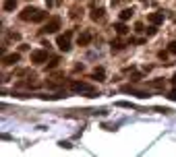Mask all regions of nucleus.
I'll return each mask as SVG.
<instances>
[{
	"mask_svg": "<svg viewBox=\"0 0 176 157\" xmlns=\"http://www.w3.org/2000/svg\"><path fill=\"white\" fill-rule=\"evenodd\" d=\"M70 89H73L75 93H87V95H96V87H91V85L83 83V81H73V83H70Z\"/></svg>",
	"mask_w": 176,
	"mask_h": 157,
	"instance_id": "nucleus-1",
	"label": "nucleus"
},
{
	"mask_svg": "<svg viewBox=\"0 0 176 157\" xmlns=\"http://www.w3.org/2000/svg\"><path fill=\"white\" fill-rule=\"evenodd\" d=\"M58 29H60V19H58V17H52V19L46 23V27L41 29V33H56Z\"/></svg>",
	"mask_w": 176,
	"mask_h": 157,
	"instance_id": "nucleus-2",
	"label": "nucleus"
},
{
	"mask_svg": "<svg viewBox=\"0 0 176 157\" xmlns=\"http://www.w3.org/2000/svg\"><path fill=\"white\" fill-rule=\"evenodd\" d=\"M56 46H58L62 52H69V50H70V31H66L64 35H58V39H56Z\"/></svg>",
	"mask_w": 176,
	"mask_h": 157,
	"instance_id": "nucleus-3",
	"label": "nucleus"
},
{
	"mask_svg": "<svg viewBox=\"0 0 176 157\" xmlns=\"http://www.w3.org/2000/svg\"><path fill=\"white\" fill-rule=\"evenodd\" d=\"M46 60H48V52H46V50H35V52H31V62L33 64H44Z\"/></svg>",
	"mask_w": 176,
	"mask_h": 157,
	"instance_id": "nucleus-4",
	"label": "nucleus"
},
{
	"mask_svg": "<svg viewBox=\"0 0 176 157\" xmlns=\"http://www.w3.org/2000/svg\"><path fill=\"white\" fill-rule=\"evenodd\" d=\"M37 13H40V10H37V8H33V6H25V8H23V13H21L19 17H21L23 21H35Z\"/></svg>",
	"mask_w": 176,
	"mask_h": 157,
	"instance_id": "nucleus-5",
	"label": "nucleus"
},
{
	"mask_svg": "<svg viewBox=\"0 0 176 157\" xmlns=\"http://www.w3.org/2000/svg\"><path fill=\"white\" fill-rule=\"evenodd\" d=\"M122 91H124V93H131V95H137V97H141V99H147V97H149V93H147V91L135 89V87H131V85H124V87H122Z\"/></svg>",
	"mask_w": 176,
	"mask_h": 157,
	"instance_id": "nucleus-6",
	"label": "nucleus"
},
{
	"mask_svg": "<svg viewBox=\"0 0 176 157\" xmlns=\"http://www.w3.org/2000/svg\"><path fill=\"white\" fill-rule=\"evenodd\" d=\"M91 39H93V37H91L89 31H83V33H79V37H77V44H79V46H89Z\"/></svg>",
	"mask_w": 176,
	"mask_h": 157,
	"instance_id": "nucleus-7",
	"label": "nucleus"
},
{
	"mask_svg": "<svg viewBox=\"0 0 176 157\" xmlns=\"http://www.w3.org/2000/svg\"><path fill=\"white\" fill-rule=\"evenodd\" d=\"M21 60V56L19 54H6L4 58H2V62L6 64V66H13V64H17Z\"/></svg>",
	"mask_w": 176,
	"mask_h": 157,
	"instance_id": "nucleus-8",
	"label": "nucleus"
},
{
	"mask_svg": "<svg viewBox=\"0 0 176 157\" xmlns=\"http://www.w3.org/2000/svg\"><path fill=\"white\" fill-rule=\"evenodd\" d=\"M149 23H151V25L164 23V13H151V15H149Z\"/></svg>",
	"mask_w": 176,
	"mask_h": 157,
	"instance_id": "nucleus-9",
	"label": "nucleus"
},
{
	"mask_svg": "<svg viewBox=\"0 0 176 157\" xmlns=\"http://www.w3.org/2000/svg\"><path fill=\"white\" fill-rule=\"evenodd\" d=\"M93 77H96L97 81H106V70L102 68V66H97V68L93 70Z\"/></svg>",
	"mask_w": 176,
	"mask_h": 157,
	"instance_id": "nucleus-10",
	"label": "nucleus"
},
{
	"mask_svg": "<svg viewBox=\"0 0 176 157\" xmlns=\"http://www.w3.org/2000/svg\"><path fill=\"white\" fill-rule=\"evenodd\" d=\"M147 85L153 89H162L164 87V78H153V81H147Z\"/></svg>",
	"mask_w": 176,
	"mask_h": 157,
	"instance_id": "nucleus-11",
	"label": "nucleus"
},
{
	"mask_svg": "<svg viewBox=\"0 0 176 157\" xmlns=\"http://www.w3.org/2000/svg\"><path fill=\"white\" fill-rule=\"evenodd\" d=\"M102 17H104V8H93V10H91V19H93V21L102 19Z\"/></svg>",
	"mask_w": 176,
	"mask_h": 157,
	"instance_id": "nucleus-12",
	"label": "nucleus"
},
{
	"mask_svg": "<svg viewBox=\"0 0 176 157\" xmlns=\"http://www.w3.org/2000/svg\"><path fill=\"white\" fill-rule=\"evenodd\" d=\"M114 29H116V33H118V35H124L126 31H129L124 23H116V25H114Z\"/></svg>",
	"mask_w": 176,
	"mask_h": 157,
	"instance_id": "nucleus-13",
	"label": "nucleus"
},
{
	"mask_svg": "<svg viewBox=\"0 0 176 157\" xmlns=\"http://www.w3.org/2000/svg\"><path fill=\"white\" fill-rule=\"evenodd\" d=\"M17 8V0H4V10H15Z\"/></svg>",
	"mask_w": 176,
	"mask_h": 157,
	"instance_id": "nucleus-14",
	"label": "nucleus"
},
{
	"mask_svg": "<svg viewBox=\"0 0 176 157\" xmlns=\"http://www.w3.org/2000/svg\"><path fill=\"white\" fill-rule=\"evenodd\" d=\"M131 17H133V8H124L120 13V21H129Z\"/></svg>",
	"mask_w": 176,
	"mask_h": 157,
	"instance_id": "nucleus-15",
	"label": "nucleus"
},
{
	"mask_svg": "<svg viewBox=\"0 0 176 157\" xmlns=\"http://www.w3.org/2000/svg\"><path fill=\"white\" fill-rule=\"evenodd\" d=\"M46 17H48V13H44V10H40V13H37V17H35V23H41V21L46 19Z\"/></svg>",
	"mask_w": 176,
	"mask_h": 157,
	"instance_id": "nucleus-16",
	"label": "nucleus"
},
{
	"mask_svg": "<svg viewBox=\"0 0 176 157\" xmlns=\"http://www.w3.org/2000/svg\"><path fill=\"white\" fill-rule=\"evenodd\" d=\"M116 106H120V108H131V110L135 108V106H133L131 101H118V103H116Z\"/></svg>",
	"mask_w": 176,
	"mask_h": 157,
	"instance_id": "nucleus-17",
	"label": "nucleus"
},
{
	"mask_svg": "<svg viewBox=\"0 0 176 157\" xmlns=\"http://www.w3.org/2000/svg\"><path fill=\"white\" fill-rule=\"evenodd\" d=\"M58 62H60L58 58H52L50 62H48V68H56V66H58Z\"/></svg>",
	"mask_w": 176,
	"mask_h": 157,
	"instance_id": "nucleus-18",
	"label": "nucleus"
},
{
	"mask_svg": "<svg viewBox=\"0 0 176 157\" xmlns=\"http://www.w3.org/2000/svg\"><path fill=\"white\" fill-rule=\"evenodd\" d=\"M168 52H170V54H176V39H174V41H170V46H168Z\"/></svg>",
	"mask_w": 176,
	"mask_h": 157,
	"instance_id": "nucleus-19",
	"label": "nucleus"
},
{
	"mask_svg": "<svg viewBox=\"0 0 176 157\" xmlns=\"http://www.w3.org/2000/svg\"><path fill=\"white\" fill-rule=\"evenodd\" d=\"M124 46H122V41H112V50H122Z\"/></svg>",
	"mask_w": 176,
	"mask_h": 157,
	"instance_id": "nucleus-20",
	"label": "nucleus"
},
{
	"mask_svg": "<svg viewBox=\"0 0 176 157\" xmlns=\"http://www.w3.org/2000/svg\"><path fill=\"white\" fill-rule=\"evenodd\" d=\"M145 31H147V35H156V31H157V29H156V25H151V27H147Z\"/></svg>",
	"mask_w": 176,
	"mask_h": 157,
	"instance_id": "nucleus-21",
	"label": "nucleus"
},
{
	"mask_svg": "<svg viewBox=\"0 0 176 157\" xmlns=\"http://www.w3.org/2000/svg\"><path fill=\"white\" fill-rule=\"evenodd\" d=\"M168 99H172V101H176V89H172L170 93H168Z\"/></svg>",
	"mask_w": 176,
	"mask_h": 157,
	"instance_id": "nucleus-22",
	"label": "nucleus"
},
{
	"mask_svg": "<svg viewBox=\"0 0 176 157\" xmlns=\"http://www.w3.org/2000/svg\"><path fill=\"white\" fill-rule=\"evenodd\" d=\"M60 147H64V149H70V147H73V145H70L69 141H60Z\"/></svg>",
	"mask_w": 176,
	"mask_h": 157,
	"instance_id": "nucleus-23",
	"label": "nucleus"
},
{
	"mask_svg": "<svg viewBox=\"0 0 176 157\" xmlns=\"http://www.w3.org/2000/svg\"><path fill=\"white\" fill-rule=\"evenodd\" d=\"M156 112H160V114H170V110H168V108H156Z\"/></svg>",
	"mask_w": 176,
	"mask_h": 157,
	"instance_id": "nucleus-24",
	"label": "nucleus"
},
{
	"mask_svg": "<svg viewBox=\"0 0 176 157\" xmlns=\"http://www.w3.org/2000/svg\"><path fill=\"white\" fill-rule=\"evenodd\" d=\"M46 4H48V6H52V4H54V0H46Z\"/></svg>",
	"mask_w": 176,
	"mask_h": 157,
	"instance_id": "nucleus-25",
	"label": "nucleus"
},
{
	"mask_svg": "<svg viewBox=\"0 0 176 157\" xmlns=\"http://www.w3.org/2000/svg\"><path fill=\"white\" fill-rule=\"evenodd\" d=\"M172 83H174V85H176V74H174V77H172Z\"/></svg>",
	"mask_w": 176,
	"mask_h": 157,
	"instance_id": "nucleus-26",
	"label": "nucleus"
}]
</instances>
